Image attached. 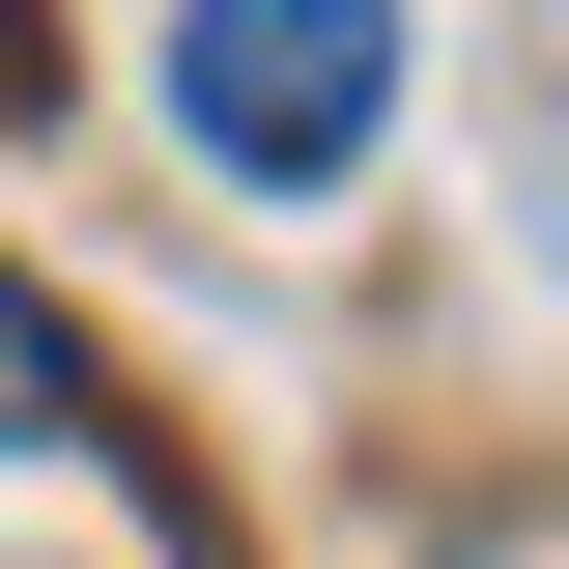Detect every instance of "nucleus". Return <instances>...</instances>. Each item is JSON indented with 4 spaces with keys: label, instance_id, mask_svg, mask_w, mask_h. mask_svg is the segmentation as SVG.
<instances>
[{
    "label": "nucleus",
    "instance_id": "2",
    "mask_svg": "<svg viewBox=\"0 0 569 569\" xmlns=\"http://www.w3.org/2000/svg\"><path fill=\"white\" fill-rule=\"evenodd\" d=\"M0 427H58V456H86V342H58V313H0Z\"/></svg>",
    "mask_w": 569,
    "mask_h": 569
},
{
    "label": "nucleus",
    "instance_id": "1",
    "mask_svg": "<svg viewBox=\"0 0 569 569\" xmlns=\"http://www.w3.org/2000/svg\"><path fill=\"white\" fill-rule=\"evenodd\" d=\"M370 114H399V0H171V142L200 171L313 200V171H370Z\"/></svg>",
    "mask_w": 569,
    "mask_h": 569
}]
</instances>
